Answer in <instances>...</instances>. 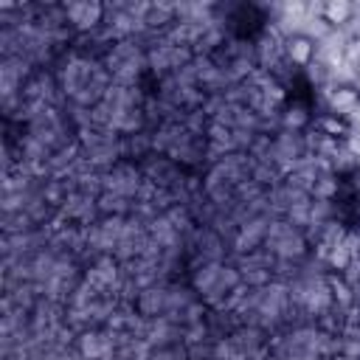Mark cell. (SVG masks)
I'll use <instances>...</instances> for the list:
<instances>
[{
    "label": "cell",
    "instance_id": "cell-1",
    "mask_svg": "<svg viewBox=\"0 0 360 360\" xmlns=\"http://www.w3.org/2000/svg\"><path fill=\"white\" fill-rule=\"evenodd\" d=\"M284 53L292 65L298 68H309L315 59V39L309 34H290L284 39Z\"/></svg>",
    "mask_w": 360,
    "mask_h": 360
},
{
    "label": "cell",
    "instance_id": "cell-6",
    "mask_svg": "<svg viewBox=\"0 0 360 360\" xmlns=\"http://www.w3.org/2000/svg\"><path fill=\"white\" fill-rule=\"evenodd\" d=\"M329 287H332V295H335V301H340L343 307L346 304H352V290L338 278V276H329Z\"/></svg>",
    "mask_w": 360,
    "mask_h": 360
},
{
    "label": "cell",
    "instance_id": "cell-7",
    "mask_svg": "<svg viewBox=\"0 0 360 360\" xmlns=\"http://www.w3.org/2000/svg\"><path fill=\"white\" fill-rule=\"evenodd\" d=\"M329 262H332V267H338V270H346V264H349V253H346V248H338V250H332Z\"/></svg>",
    "mask_w": 360,
    "mask_h": 360
},
{
    "label": "cell",
    "instance_id": "cell-8",
    "mask_svg": "<svg viewBox=\"0 0 360 360\" xmlns=\"http://www.w3.org/2000/svg\"><path fill=\"white\" fill-rule=\"evenodd\" d=\"M354 76H357V79H360V56H357V59H354Z\"/></svg>",
    "mask_w": 360,
    "mask_h": 360
},
{
    "label": "cell",
    "instance_id": "cell-5",
    "mask_svg": "<svg viewBox=\"0 0 360 360\" xmlns=\"http://www.w3.org/2000/svg\"><path fill=\"white\" fill-rule=\"evenodd\" d=\"M315 129L323 132V135H329V138H346L352 127H349V121H346L343 115H338V112H326V115L315 118Z\"/></svg>",
    "mask_w": 360,
    "mask_h": 360
},
{
    "label": "cell",
    "instance_id": "cell-2",
    "mask_svg": "<svg viewBox=\"0 0 360 360\" xmlns=\"http://www.w3.org/2000/svg\"><path fill=\"white\" fill-rule=\"evenodd\" d=\"M354 11H357V6L349 3V0H326L321 6V17L329 25H346V22H352Z\"/></svg>",
    "mask_w": 360,
    "mask_h": 360
},
{
    "label": "cell",
    "instance_id": "cell-4",
    "mask_svg": "<svg viewBox=\"0 0 360 360\" xmlns=\"http://www.w3.org/2000/svg\"><path fill=\"white\" fill-rule=\"evenodd\" d=\"M70 17H73V22H79V28H93L101 22L104 6L101 3H82V6L70 8Z\"/></svg>",
    "mask_w": 360,
    "mask_h": 360
},
{
    "label": "cell",
    "instance_id": "cell-3",
    "mask_svg": "<svg viewBox=\"0 0 360 360\" xmlns=\"http://www.w3.org/2000/svg\"><path fill=\"white\" fill-rule=\"evenodd\" d=\"M357 104H360V90H357V87L340 84V87H335V90L329 93V107H332V112H338V115L354 110Z\"/></svg>",
    "mask_w": 360,
    "mask_h": 360
}]
</instances>
